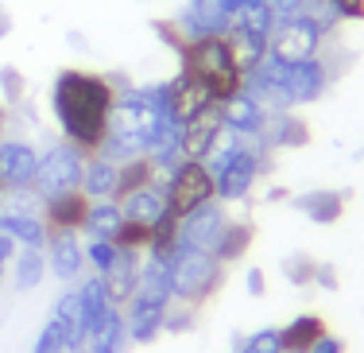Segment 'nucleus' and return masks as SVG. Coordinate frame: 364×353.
I'll return each mask as SVG.
<instances>
[{
	"instance_id": "1",
	"label": "nucleus",
	"mask_w": 364,
	"mask_h": 353,
	"mask_svg": "<svg viewBox=\"0 0 364 353\" xmlns=\"http://www.w3.org/2000/svg\"><path fill=\"white\" fill-rule=\"evenodd\" d=\"M47 101L63 140L74 144L85 156H97L109 136L112 105H117V90H112L109 74L85 70V66H66V70L55 74Z\"/></svg>"
},
{
	"instance_id": "2",
	"label": "nucleus",
	"mask_w": 364,
	"mask_h": 353,
	"mask_svg": "<svg viewBox=\"0 0 364 353\" xmlns=\"http://www.w3.org/2000/svg\"><path fill=\"white\" fill-rule=\"evenodd\" d=\"M178 74L202 82L218 105L229 101L232 93H240V85H245V74H240L237 63H232V51H229V43H225V36L190 39L186 47L178 51Z\"/></svg>"
},
{
	"instance_id": "3",
	"label": "nucleus",
	"mask_w": 364,
	"mask_h": 353,
	"mask_svg": "<svg viewBox=\"0 0 364 353\" xmlns=\"http://www.w3.org/2000/svg\"><path fill=\"white\" fill-rule=\"evenodd\" d=\"M171 291H175V303L198 307L202 311L225 283V264L213 253H202V248H186L178 245L171 253Z\"/></svg>"
},
{
	"instance_id": "4",
	"label": "nucleus",
	"mask_w": 364,
	"mask_h": 353,
	"mask_svg": "<svg viewBox=\"0 0 364 353\" xmlns=\"http://www.w3.org/2000/svg\"><path fill=\"white\" fill-rule=\"evenodd\" d=\"M82 167H85V152H77L74 144L58 140L50 144L47 152H39V171H36V186L31 194L39 202L55 194H66V191H77L82 186Z\"/></svg>"
},
{
	"instance_id": "5",
	"label": "nucleus",
	"mask_w": 364,
	"mask_h": 353,
	"mask_svg": "<svg viewBox=\"0 0 364 353\" xmlns=\"http://www.w3.org/2000/svg\"><path fill=\"white\" fill-rule=\"evenodd\" d=\"M163 194H167V210L182 221L186 214H194L198 206L213 202V175L205 163L198 159H182L167 179H163Z\"/></svg>"
},
{
	"instance_id": "6",
	"label": "nucleus",
	"mask_w": 364,
	"mask_h": 353,
	"mask_svg": "<svg viewBox=\"0 0 364 353\" xmlns=\"http://www.w3.org/2000/svg\"><path fill=\"white\" fill-rule=\"evenodd\" d=\"M326 31L310 20L306 12L291 16V20H279L272 28V39H267V55L279 58V63H302V58L322 55L326 47Z\"/></svg>"
},
{
	"instance_id": "7",
	"label": "nucleus",
	"mask_w": 364,
	"mask_h": 353,
	"mask_svg": "<svg viewBox=\"0 0 364 353\" xmlns=\"http://www.w3.org/2000/svg\"><path fill=\"white\" fill-rule=\"evenodd\" d=\"M39 171V148L23 136H4L0 140V186L4 194H31Z\"/></svg>"
},
{
	"instance_id": "8",
	"label": "nucleus",
	"mask_w": 364,
	"mask_h": 353,
	"mask_svg": "<svg viewBox=\"0 0 364 353\" xmlns=\"http://www.w3.org/2000/svg\"><path fill=\"white\" fill-rule=\"evenodd\" d=\"M333 78H337V74H333V66H329L326 55L302 58V63H287L283 85H287L291 109H294V105H314V101L329 90V82H333Z\"/></svg>"
},
{
	"instance_id": "9",
	"label": "nucleus",
	"mask_w": 364,
	"mask_h": 353,
	"mask_svg": "<svg viewBox=\"0 0 364 353\" xmlns=\"http://www.w3.org/2000/svg\"><path fill=\"white\" fill-rule=\"evenodd\" d=\"M225 221H229V214H225V202H218V198L205 202V206H198L194 214H186V218L178 221V245L213 253V245H218Z\"/></svg>"
},
{
	"instance_id": "10",
	"label": "nucleus",
	"mask_w": 364,
	"mask_h": 353,
	"mask_svg": "<svg viewBox=\"0 0 364 353\" xmlns=\"http://www.w3.org/2000/svg\"><path fill=\"white\" fill-rule=\"evenodd\" d=\"M0 233L12 237L20 248H43L47 245V221H43L39 210H28L20 202V194H12V202H0Z\"/></svg>"
},
{
	"instance_id": "11",
	"label": "nucleus",
	"mask_w": 364,
	"mask_h": 353,
	"mask_svg": "<svg viewBox=\"0 0 364 353\" xmlns=\"http://www.w3.org/2000/svg\"><path fill=\"white\" fill-rule=\"evenodd\" d=\"M221 132H225V125H221V109L218 105H210V109H202L198 117H190L186 125L178 128V152H182V159L205 163V156L213 152V144L221 140Z\"/></svg>"
},
{
	"instance_id": "12",
	"label": "nucleus",
	"mask_w": 364,
	"mask_h": 353,
	"mask_svg": "<svg viewBox=\"0 0 364 353\" xmlns=\"http://www.w3.org/2000/svg\"><path fill=\"white\" fill-rule=\"evenodd\" d=\"M39 214L47 221V233H82L85 214H90V198L82 191H66L39 202Z\"/></svg>"
},
{
	"instance_id": "13",
	"label": "nucleus",
	"mask_w": 364,
	"mask_h": 353,
	"mask_svg": "<svg viewBox=\"0 0 364 353\" xmlns=\"http://www.w3.org/2000/svg\"><path fill=\"white\" fill-rule=\"evenodd\" d=\"M43 256H47V272H55V280L66 283H74L85 268V248L77 233H50L43 245Z\"/></svg>"
},
{
	"instance_id": "14",
	"label": "nucleus",
	"mask_w": 364,
	"mask_h": 353,
	"mask_svg": "<svg viewBox=\"0 0 364 353\" xmlns=\"http://www.w3.org/2000/svg\"><path fill=\"white\" fill-rule=\"evenodd\" d=\"M218 109H221L225 132H232V136H259V132H264V125H267V109L259 105L256 98H248L245 90L232 93L229 101H221Z\"/></svg>"
},
{
	"instance_id": "15",
	"label": "nucleus",
	"mask_w": 364,
	"mask_h": 353,
	"mask_svg": "<svg viewBox=\"0 0 364 353\" xmlns=\"http://www.w3.org/2000/svg\"><path fill=\"white\" fill-rule=\"evenodd\" d=\"M267 152H283V148H306L310 144V125L302 120L294 109L287 113H267V125L259 132Z\"/></svg>"
},
{
	"instance_id": "16",
	"label": "nucleus",
	"mask_w": 364,
	"mask_h": 353,
	"mask_svg": "<svg viewBox=\"0 0 364 353\" xmlns=\"http://www.w3.org/2000/svg\"><path fill=\"white\" fill-rule=\"evenodd\" d=\"M167 105H171V117H175L178 125H186L190 117H198L202 109L218 105V101L210 98V90H205L202 82L186 78V74H175V78L167 82Z\"/></svg>"
},
{
	"instance_id": "17",
	"label": "nucleus",
	"mask_w": 364,
	"mask_h": 353,
	"mask_svg": "<svg viewBox=\"0 0 364 353\" xmlns=\"http://www.w3.org/2000/svg\"><path fill=\"white\" fill-rule=\"evenodd\" d=\"M140 264H144V253L136 248H117V260L112 268L105 272V288H109V299L112 307H124L136 291V280H140Z\"/></svg>"
},
{
	"instance_id": "18",
	"label": "nucleus",
	"mask_w": 364,
	"mask_h": 353,
	"mask_svg": "<svg viewBox=\"0 0 364 353\" xmlns=\"http://www.w3.org/2000/svg\"><path fill=\"white\" fill-rule=\"evenodd\" d=\"M291 202H294V210H299L302 218H310L314 226H333V221H341V214H345V191H329V186L294 194Z\"/></svg>"
},
{
	"instance_id": "19",
	"label": "nucleus",
	"mask_w": 364,
	"mask_h": 353,
	"mask_svg": "<svg viewBox=\"0 0 364 353\" xmlns=\"http://www.w3.org/2000/svg\"><path fill=\"white\" fill-rule=\"evenodd\" d=\"M329 334V326H326V318L322 315H310V311H302V315H294L287 326H279V342H283V353H310Z\"/></svg>"
},
{
	"instance_id": "20",
	"label": "nucleus",
	"mask_w": 364,
	"mask_h": 353,
	"mask_svg": "<svg viewBox=\"0 0 364 353\" xmlns=\"http://www.w3.org/2000/svg\"><path fill=\"white\" fill-rule=\"evenodd\" d=\"M50 318H55V322L63 326L70 353L85 349V338H90V322H85L82 299H77V291H74V288H70V291H63V295L55 299V311H50Z\"/></svg>"
},
{
	"instance_id": "21",
	"label": "nucleus",
	"mask_w": 364,
	"mask_h": 353,
	"mask_svg": "<svg viewBox=\"0 0 364 353\" xmlns=\"http://www.w3.org/2000/svg\"><path fill=\"white\" fill-rule=\"evenodd\" d=\"M128 326H124V311L112 307L101 322L90 326V338H85V353H128Z\"/></svg>"
},
{
	"instance_id": "22",
	"label": "nucleus",
	"mask_w": 364,
	"mask_h": 353,
	"mask_svg": "<svg viewBox=\"0 0 364 353\" xmlns=\"http://www.w3.org/2000/svg\"><path fill=\"white\" fill-rule=\"evenodd\" d=\"M120 214L128 221H140V226H155V221L167 214V194H163V179L151 186H140V191L120 198Z\"/></svg>"
},
{
	"instance_id": "23",
	"label": "nucleus",
	"mask_w": 364,
	"mask_h": 353,
	"mask_svg": "<svg viewBox=\"0 0 364 353\" xmlns=\"http://www.w3.org/2000/svg\"><path fill=\"white\" fill-rule=\"evenodd\" d=\"M117 171L120 163H112L105 156H85V167H82V191L90 202H101V198H117Z\"/></svg>"
},
{
	"instance_id": "24",
	"label": "nucleus",
	"mask_w": 364,
	"mask_h": 353,
	"mask_svg": "<svg viewBox=\"0 0 364 353\" xmlns=\"http://www.w3.org/2000/svg\"><path fill=\"white\" fill-rule=\"evenodd\" d=\"M252 241H256V226H252V221L229 218V221H225V229H221V237H218V245H213V256L229 268V264L245 260L248 248H252Z\"/></svg>"
},
{
	"instance_id": "25",
	"label": "nucleus",
	"mask_w": 364,
	"mask_h": 353,
	"mask_svg": "<svg viewBox=\"0 0 364 353\" xmlns=\"http://www.w3.org/2000/svg\"><path fill=\"white\" fill-rule=\"evenodd\" d=\"M225 43H229V51H232V63L240 66V74H248V70H256L259 63L267 58V39H259L252 36V31H245V28H225L221 31Z\"/></svg>"
},
{
	"instance_id": "26",
	"label": "nucleus",
	"mask_w": 364,
	"mask_h": 353,
	"mask_svg": "<svg viewBox=\"0 0 364 353\" xmlns=\"http://www.w3.org/2000/svg\"><path fill=\"white\" fill-rule=\"evenodd\" d=\"M120 226H124L120 202H112V198H101V202H90V214H85L82 233H85V237H93V241H112Z\"/></svg>"
},
{
	"instance_id": "27",
	"label": "nucleus",
	"mask_w": 364,
	"mask_h": 353,
	"mask_svg": "<svg viewBox=\"0 0 364 353\" xmlns=\"http://www.w3.org/2000/svg\"><path fill=\"white\" fill-rule=\"evenodd\" d=\"M151 183H159V171H155L151 156L124 159V163H120V171H117V198H112V202H120L124 194L140 191V186H151Z\"/></svg>"
},
{
	"instance_id": "28",
	"label": "nucleus",
	"mask_w": 364,
	"mask_h": 353,
	"mask_svg": "<svg viewBox=\"0 0 364 353\" xmlns=\"http://www.w3.org/2000/svg\"><path fill=\"white\" fill-rule=\"evenodd\" d=\"M77 299H82V311H85V322H101L109 311H112V299H109V288H105V275H85L82 283H77Z\"/></svg>"
},
{
	"instance_id": "29",
	"label": "nucleus",
	"mask_w": 364,
	"mask_h": 353,
	"mask_svg": "<svg viewBox=\"0 0 364 353\" xmlns=\"http://www.w3.org/2000/svg\"><path fill=\"white\" fill-rule=\"evenodd\" d=\"M12 280L20 291H36L43 280H47V256L43 248H20L12 260Z\"/></svg>"
},
{
	"instance_id": "30",
	"label": "nucleus",
	"mask_w": 364,
	"mask_h": 353,
	"mask_svg": "<svg viewBox=\"0 0 364 353\" xmlns=\"http://www.w3.org/2000/svg\"><path fill=\"white\" fill-rule=\"evenodd\" d=\"M232 28H245V31H252V36L259 39H272V28H275V16L267 12L259 0H245V4H237V12H232Z\"/></svg>"
},
{
	"instance_id": "31",
	"label": "nucleus",
	"mask_w": 364,
	"mask_h": 353,
	"mask_svg": "<svg viewBox=\"0 0 364 353\" xmlns=\"http://www.w3.org/2000/svg\"><path fill=\"white\" fill-rule=\"evenodd\" d=\"M23 98H28L23 70H20V66H12V63H4V66H0V101L12 109V105H23Z\"/></svg>"
},
{
	"instance_id": "32",
	"label": "nucleus",
	"mask_w": 364,
	"mask_h": 353,
	"mask_svg": "<svg viewBox=\"0 0 364 353\" xmlns=\"http://www.w3.org/2000/svg\"><path fill=\"white\" fill-rule=\"evenodd\" d=\"M232 353H283L279 326H264V330H256V334H248V338H240Z\"/></svg>"
},
{
	"instance_id": "33",
	"label": "nucleus",
	"mask_w": 364,
	"mask_h": 353,
	"mask_svg": "<svg viewBox=\"0 0 364 353\" xmlns=\"http://www.w3.org/2000/svg\"><path fill=\"white\" fill-rule=\"evenodd\" d=\"M314 272H318V260L306 253H291L283 256V275H287V283L294 288H306V283H314Z\"/></svg>"
},
{
	"instance_id": "34",
	"label": "nucleus",
	"mask_w": 364,
	"mask_h": 353,
	"mask_svg": "<svg viewBox=\"0 0 364 353\" xmlns=\"http://www.w3.org/2000/svg\"><path fill=\"white\" fill-rule=\"evenodd\" d=\"M194 326H198V307H186V303L171 299L167 315H163V334H190Z\"/></svg>"
},
{
	"instance_id": "35",
	"label": "nucleus",
	"mask_w": 364,
	"mask_h": 353,
	"mask_svg": "<svg viewBox=\"0 0 364 353\" xmlns=\"http://www.w3.org/2000/svg\"><path fill=\"white\" fill-rule=\"evenodd\" d=\"M85 264H90L97 275H105L112 268V260H117V245L112 241H93V237H85Z\"/></svg>"
},
{
	"instance_id": "36",
	"label": "nucleus",
	"mask_w": 364,
	"mask_h": 353,
	"mask_svg": "<svg viewBox=\"0 0 364 353\" xmlns=\"http://www.w3.org/2000/svg\"><path fill=\"white\" fill-rule=\"evenodd\" d=\"M147 241H151V226H140V221H128L117 229V237H112V245L117 248H136V253H147Z\"/></svg>"
},
{
	"instance_id": "37",
	"label": "nucleus",
	"mask_w": 364,
	"mask_h": 353,
	"mask_svg": "<svg viewBox=\"0 0 364 353\" xmlns=\"http://www.w3.org/2000/svg\"><path fill=\"white\" fill-rule=\"evenodd\" d=\"M31 353H70V346H66V334H63V326H58L55 318H47V326L39 330Z\"/></svg>"
},
{
	"instance_id": "38",
	"label": "nucleus",
	"mask_w": 364,
	"mask_h": 353,
	"mask_svg": "<svg viewBox=\"0 0 364 353\" xmlns=\"http://www.w3.org/2000/svg\"><path fill=\"white\" fill-rule=\"evenodd\" d=\"M259 4H264L267 12L275 16V23H279V20H291V16H299L302 8H306V0H259Z\"/></svg>"
},
{
	"instance_id": "39",
	"label": "nucleus",
	"mask_w": 364,
	"mask_h": 353,
	"mask_svg": "<svg viewBox=\"0 0 364 353\" xmlns=\"http://www.w3.org/2000/svg\"><path fill=\"white\" fill-rule=\"evenodd\" d=\"M326 4L337 12V20H341V23L345 20H353V23L364 20V0H326Z\"/></svg>"
},
{
	"instance_id": "40",
	"label": "nucleus",
	"mask_w": 364,
	"mask_h": 353,
	"mask_svg": "<svg viewBox=\"0 0 364 353\" xmlns=\"http://www.w3.org/2000/svg\"><path fill=\"white\" fill-rule=\"evenodd\" d=\"M16 253H20V245H16L12 237H4V233H0V283H4V275H8V268H12Z\"/></svg>"
},
{
	"instance_id": "41",
	"label": "nucleus",
	"mask_w": 364,
	"mask_h": 353,
	"mask_svg": "<svg viewBox=\"0 0 364 353\" xmlns=\"http://www.w3.org/2000/svg\"><path fill=\"white\" fill-rule=\"evenodd\" d=\"M245 288H248V295L252 299H259L267 291V275H264V268H248L245 272Z\"/></svg>"
},
{
	"instance_id": "42",
	"label": "nucleus",
	"mask_w": 364,
	"mask_h": 353,
	"mask_svg": "<svg viewBox=\"0 0 364 353\" xmlns=\"http://www.w3.org/2000/svg\"><path fill=\"white\" fill-rule=\"evenodd\" d=\"M314 283H318V288H326V291H337V268H333V264H322V260H318Z\"/></svg>"
},
{
	"instance_id": "43",
	"label": "nucleus",
	"mask_w": 364,
	"mask_h": 353,
	"mask_svg": "<svg viewBox=\"0 0 364 353\" xmlns=\"http://www.w3.org/2000/svg\"><path fill=\"white\" fill-rule=\"evenodd\" d=\"M310 353H345V342L337 338V334H326V338L318 342V346L310 349Z\"/></svg>"
},
{
	"instance_id": "44",
	"label": "nucleus",
	"mask_w": 364,
	"mask_h": 353,
	"mask_svg": "<svg viewBox=\"0 0 364 353\" xmlns=\"http://www.w3.org/2000/svg\"><path fill=\"white\" fill-rule=\"evenodd\" d=\"M12 28H16V20H12V12H8L4 4H0V39H8L12 36Z\"/></svg>"
},
{
	"instance_id": "45",
	"label": "nucleus",
	"mask_w": 364,
	"mask_h": 353,
	"mask_svg": "<svg viewBox=\"0 0 364 353\" xmlns=\"http://www.w3.org/2000/svg\"><path fill=\"white\" fill-rule=\"evenodd\" d=\"M4 136H8V105L0 101V140H4Z\"/></svg>"
},
{
	"instance_id": "46",
	"label": "nucleus",
	"mask_w": 364,
	"mask_h": 353,
	"mask_svg": "<svg viewBox=\"0 0 364 353\" xmlns=\"http://www.w3.org/2000/svg\"><path fill=\"white\" fill-rule=\"evenodd\" d=\"M0 202H4V186H0Z\"/></svg>"
},
{
	"instance_id": "47",
	"label": "nucleus",
	"mask_w": 364,
	"mask_h": 353,
	"mask_svg": "<svg viewBox=\"0 0 364 353\" xmlns=\"http://www.w3.org/2000/svg\"><path fill=\"white\" fill-rule=\"evenodd\" d=\"M77 353H85V349H77Z\"/></svg>"
}]
</instances>
